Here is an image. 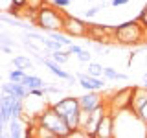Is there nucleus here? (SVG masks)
Instances as JSON below:
<instances>
[{"label":"nucleus","mask_w":147,"mask_h":138,"mask_svg":"<svg viewBox=\"0 0 147 138\" xmlns=\"http://www.w3.org/2000/svg\"><path fill=\"white\" fill-rule=\"evenodd\" d=\"M103 2H105V0H103Z\"/></svg>","instance_id":"4c0bfd02"},{"label":"nucleus","mask_w":147,"mask_h":138,"mask_svg":"<svg viewBox=\"0 0 147 138\" xmlns=\"http://www.w3.org/2000/svg\"><path fill=\"white\" fill-rule=\"evenodd\" d=\"M40 63H42L44 66H46L50 72L53 74V76H57L59 79H68V81H74V76H72V74H68L66 70H63V68H61V64H59V63H55L53 59H42Z\"/></svg>","instance_id":"4468645a"},{"label":"nucleus","mask_w":147,"mask_h":138,"mask_svg":"<svg viewBox=\"0 0 147 138\" xmlns=\"http://www.w3.org/2000/svg\"><path fill=\"white\" fill-rule=\"evenodd\" d=\"M103 76L107 77V79H119V81H127V76L125 74H121V72H116L114 68H110V66H103Z\"/></svg>","instance_id":"aec40b11"},{"label":"nucleus","mask_w":147,"mask_h":138,"mask_svg":"<svg viewBox=\"0 0 147 138\" xmlns=\"http://www.w3.org/2000/svg\"><path fill=\"white\" fill-rule=\"evenodd\" d=\"M52 4L55 7H68L70 6V0H52Z\"/></svg>","instance_id":"7c9ffc66"},{"label":"nucleus","mask_w":147,"mask_h":138,"mask_svg":"<svg viewBox=\"0 0 147 138\" xmlns=\"http://www.w3.org/2000/svg\"><path fill=\"white\" fill-rule=\"evenodd\" d=\"M134 116H136L138 120H140V122L144 123V125H147V103H145V105H142V107L136 110V112H134Z\"/></svg>","instance_id":"b1692460"},{"label":"nucleus","mask_w":147,"mask_h":138,"mask_svg":"<svg viewBox=\"0 0 147 138\" xmlns=\"http://www.w3.org/2000/svg\"><path fill=\"white\" fill-rule=\"evenodd\" d=\"M145 136H147V131H145Z\"/></svg>","instance_id":"e433bc0d"},{"label":"nucleus","mask_w":147,"mask_h":138,"mask_svg":"<svg viewBox=\"0 0 147 138\" xmlns=\"http://www.w3.org/2000/svg\"><path fill=\"white\" fill-rule=\"evenodd\" d=\"M46 4V0H26V7L30 9H40Z\"/></svg>","instance_id":"393cba45"},{"label":"nucleus","mask_w":147,"mask_h":138,"mask_svg":"<svg viewBox=\"0 0 147 138\" xmlns=\"http://www.w3.org/2000/svg\"><path fill=\"white\" fill-rule=\"evenodd\" d=\"M145 77H147V72H145Z\"/></svg>","instance_id":"c9c22d12"},{"label":"nucleus","mask_w":147,"mask_h":138,"mask_svg":"<svg viewBox=\"0 0 147 138\" xmlns=\"http://www.w3.org/2000/svg\"><path fill=\"white\" fill-rule=\"evenodd\" d=\"M77 59H79L81 63H90V61H92V53L88 52V50H85V48H83L81 52L77 53Z\"/></svg>","instance_id":"a878e982"},{"label":"nucleus","mask_w":147,"mask_h":138,"mask_svg":"<svg viewBox=\"0 0 147 138\" xmlns=\"http://www.w3.org/2000/svg\"><path fill=\"white\" fill-rule=\"evenodd\" d=\"M13 66L18 68V70H28V68H33V63L30 61V57H24V55H17L13 59Z\"/></svg>","instance_id":"6ab92c4d"},{"label":"nucleus","mask_w":147,"mask_h":138,"mask_svg":"<svg viewBox=\"0 0 147 138\" xmlns=\"http://www.w3.org/2000/svg\"><path fill=\"white\" fill-rule=\"evenodd\" d=\"M2 92L11 94V96H15V98H20V99H26L28 94H30V90H28L22 83H13V81L4 83V85H2Z\"/></svg>","instance_id":"f8f14e48"},{"label":"nucleus","mask_w":147,"mask_h":138,"mask_svg":"<svg viewBox=\"0 0 147 138\" xmlns=\"http://www.w3.org/2000/svg\"><path fill=\"white\" fill-rule=\"evenodd\" d=\"M79 112H81V109L72 110V112H68L66 116H64L68 127H70V131H77V129H79Z\"/></svg>","instance_id":"a211bd4d"},{"label":"nucleus","mask_w":147,"mask_h":138,"mask_svg":"<svg viewBox=\"0 0 147 138\" xmlns=\"http://www.w3.org/2000/svg\"><path fill=\"white\" fill-rule=\"evenodd\" d=\"M81 50H83V46H79V44H70V46H68V53H74V55H77V53H79L81 52Z\"/></svg>","instance_id":"c756f323"},{"label":"nucleus","mask_w":147,"mask_h":138,"mask_svg":"<svg viewBox=\"0 0 147 138\" xmlns=\"http://www.w3.org/2000/svg\"><path fill=\"white\" fill-rule=\"evenodd\" d=\"M24 77H26V72L24 70L15 68V70L9 72V81H13V83H22V81H24Z\"/></svg>","instance_id":"5701e85b"},{"label":"nucleus","mask_w":147,"mask_h":138,"mask_svg":"<svg viewBox=\"0 0 147 138\" xmlns=\"http://www.w3.org/2000/svg\"><path fill=\"white\" fill-rule=\"evenodd\" d=\"M4 127H6V123H4V120L0 118V136H4Z\"/></svg>","instance_id":"72a5a7b5"},{"label":"nucleus","mask_w":147,"mask_h":138,"mask_svg":"<svg viewBox=\"0 0 147 138\" xmlns=\"http://www.w3.org/2000/svg\"><path fill=\"white\" fill-rule=\"evenodd\" d=\"M0 46H13V41L9 39L7 35H4V33H0Z\"/></svg>","instance_id":"cd10ccee"},{"label":"nucleus","mask_w":147,"mask_h":138,"mask_svg":"<svg viewBox=\"0 0 147 138\" xmlns=\"http://www.w3.org/2000/svg\"><path fill=\"white\" fill-rule=\"evenodd\" d=\"M88 64V76H94V77H101L103 76V66L99 63H86Z\"/></svg>","instance_id":"4be33fe9"},{"label":"nucleus","mask_w":147,"mask_h":138,"mask_svg":"<svg viewBox=\"0 0 147 138\" xmlns=\"http://www.w3.org/2000/svg\"><path fill=\"white\" fill-rule=\"evenodd\" d=\"M77 101H79L81 110H92V109L98 107V105L103 103V98L98 94V90H88V94L77 96Z\"/></svg>","instance_id":"1a4fd4ad"},{"label":"nucleus","mask_w":147,"mask_h":138,"mask_svg":"<svg viewBox=\"0 0 147 138\" xmlns=\"http://www.w3.org/2000/svg\"><path fill=\"white\" fill-rule=\"evenodd\" d=\"M107 103H105V99H103V103L98 105L96 109H92L90 112H88V120H86V123L81 127V131L85 133V136H90V138H94L96 135V129H98V123H99V120L103 118V114L107 112Z\"/></svg>","instance_id":"0eeeda50"},{"label":"nucleus","mask_w":147,"mask_h":138,"mask_svg":"<svg viewBox=\"0 0 147 138\" xmlns=\"http://www.w3.org/2000/svg\"><path fill=\"white\" fill-rule=\"evenodd\" d=\"M77 83L83 87L85 90H103L105 89V83L99 79V77L88 76V74H77Z\"/></svg>","instance_id":"9b49d317"},{"label":"nucleus","mask_w":147,"mask_h":138,"mask_svg":"<svg viewBox=\"0 0 147 138\" xmlns=\"http://www.w3.org/2000/svg\"><path fill=\"white\" fill-rule=\"evenodd\" d=\"M86 39H92L94 43H114V26L103 24H88Z\"/></svg>","instance_id":"423d86ee"},{"label":"nucleus","mask_w":147,"mask_h":138,"mask_svg":"<svg viewBox=\"0 0 147 138\" xmlns=\"http://www.w3.org/2000/svg\"><path fill=\"white\" fill-rule=\"evenodd\" d=\"M22 85H24L28 90H31V89H44V81L40 79L39 76H30V74H26Z\"/></svg>","instance_id":"f3484780"},{"label":"nucleus","mask_w":147,"mask_h":138,"mask_svg":"<svg viewBox=\"0 0 147 138\" xmlns=\"http://www.w3.org/2000/svg\"><path fill=\"white\" fill-rule=\"evenodd\" d=\"M64 15L66 13L63 9L55 7L53 4H44L42 7L37 11V18L35 24L44 31H63V22H64Z\"/></svg>","instance_id":"7ed1b4c3"},{"label":"nucleus","mask_w":147,"mask_h":138,"mask_svg":"<svg viewBox=\"0 0 147 138\" xmlns=\"http://www.w3.org/2000/svg\"><path fill=\"white\" fill-rule=\"evenodd\" d=\"M52 107L57 110L61 116H66L68 112H72V110H77V109H81L79 107V101H77V98H74V96H66V98H63V99H59L57 103H53Z\"/></svg>","instance_id":"9d476101"},{"label":"nucleus","mask_w":147,"mask_h":138,"mask_svg":"<svg viewBox=\"0 0 147 138\" xmlns=\"http://www.w3.org/2000/svg\"><path fill=\"white\" fill-rule=\"evenodd\" d=\"M99 13V7H90V9H86V13H85V17L86 18H90V17H94V15H98Z\"/></svg>","instance_id":"2f4dec72"},{"label":"nucleus","mask_w":147,"mask_h":138,"mask_svg":"<svg viewBox=\"0 0 147 138\" xmlns=\"http://www.w3.org/2000/svg\"><path fill=\"white\" fill-rule=\"evenodd\" d=\"M13 99H15V96L2 92V98H0V118L4 120V123H6V125L9 123V120H11V105H13Z\"/></svg>","instance_id":"ddd939ff"},{"label":"nucleus","mask_w":147,"mask_h":138,"mask_svg":"<svg viewBox=\"0 0 147 138\" xmlns=\"http://www.w3.org/2000/svg\"><path fill=\"white\" fill-rule=\"evenodd\" d=\"M50 59H53V61L59 63V64H64V63H68V59H70V53H68V52H63V50H53Z\"/></svg>","instance_id":"412c9836"},{"label":"nucleus","mask_w":147,"mask_h":138,"mask_svg":"<svg viewBox=\"0 0 147 138\" xmlns=\"http://www.w3.org/2000/svg\"><path fill=\"white\" fill-rule=\"evenodd\" d=\"M22 118H11L9 120V136L11 138H18V136H24V131H22Z\"/></svg>","instance_id":"dca6fc26"},{"label":"nucleus","mask_w":147,"mask_h":138,"mask_svg":"<svg viewBox=\"0 0 147 138\" xmlns=\"http://www.w3.org/2000/svg\"><path fill=\"white\" fill-rule=\"evenodd\" d=\"M138 20H140V24L144 26V30L147 31V4H145V7L142 9V13L138 15Z\"/></svg>","instance_id":"bb28decb"},{"label":"nucleus","mask_w":147,"mask_h":138,"mask_svg":"<svg viewBox=\"0 0 147 138\" xmlns=\"http://www.w3.org/2000/svg\"><path fill=\"white\" fill-rule=\"evenodd\" d=\"M147 103V89L144 87H134L132 89V101H131V110L136 112L142 105Z\"/></svg>","instance_id":"2eb2a0df"},{"label":"nucleus","mask_w":147,"mask_h":138,"mask_svg":"<svg viewBox=\"0 0 147 138\" xmlns=\"http://www.w3.org/2000/svg\"><path fill=\"white\" fill-rule=\"evenodd\" d=\"M63 33H66L68 37H86V33H88V24L77 17L64 15Z\"/></svg>","instance_id":"39448f33"},{"label":"nucleus","mask_w":147,"mask_h":138,"mask_svg":"<svg viewBox=\"0 0 147 138\" xmlns=\"http://www.w3.org/2000/svg\"><path fill=\"white\" fill-rule=\"evenodd\" d=\"M147 39V31L140 24L138 18L127 20L119 26H114V43L121 46H138L144 44Z\"/></svg>","instance_id":"f257e3e1"},{"label":"nucleus","mask_w":147,"mask_h":138,"mask_svg":"<svg viewBox=\"0 0 147 138\" xmlns=\"http://www.w3.org/2000/svg\"><path fill=\"white\" fill-rule=\"evenodd\" d=\"M125 4H129V0H112V6H125Z\"/></svg>","instance_id":"473e14b6"},{"label":"nucleus","mask_w":147,"mask_h":138,"mask_svg":"<svg viewBox=\"0 0 147 138\" xmlns=\"http://www.w3.org/2000/svg\"><path fill=\"white\" fill-rule=\"evenodd\" d=\"M112 136H114V114L107 110L103 118L99 120L94 138H112Z\"/></svg>","instance_id":"6e6552de"},{"label":"nucleus","mask_w":147,"mask_h":138,"mask_svg":"<svg viewBox=\"0 0 147 138\" xmlns=\"http://www.w3.org/2000/svg\"><path fill=\"white\" fill-rule=\"evenodd\" d=\"M132 89H134V87H123V89H119V90H114L112 94H110L109 98L105 99V103H107V109H109L112 114L127 112V110H131Z\"/></svg>","instance_id":"20e7f679"},{"label":"nucleus","mask_w":147,"mask_h":138,"mask_svg":"<svg viewBox=\"0 0 147 138\" xmlns=\"http://www.w3.org/2000/svg\"><path fill=\"white\" fill-rule=\"evenodd\" d=\"M35 120H37L39 125H42V127L48 129L50 133H53L55 138H66L68 135H70V127H68L64 116H61L52 105H48V107H46Z\"/></svg>","instance_id":"f03ea898"},{"label":"nucleus","mask_w":147,"mask_h":138,"mask_svg":"<svg viewBox=\"0 0 147 138\" xmlns=\"http://www.w3.org/2000/svg\"><path fill=\"white\" fill-rule=\"evenodd\" d=\"M142 87H144V89H147V77H145V81H144V85H142Z\"/></svg>","instance_id":"f704fd0d"},{"label":"nucleus","mask_w":147,"mask_h":138,"mask_svg":"<svg viewBox=\"0 0 147 138\" xmlns=\"http://www.w3.org/2000/svg\"><path fill=\"white\" fill-rule=\"evenodd\" d=\"M44 94H46L44 89H31L30 90V96H33V98H42Z\"/></svg>","instance_id":"c85d7f7f"}]
</instances>
